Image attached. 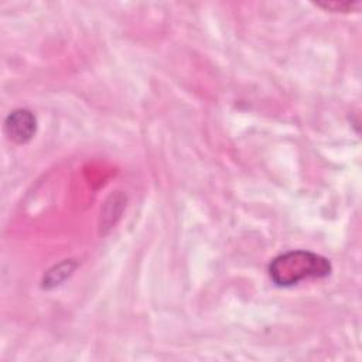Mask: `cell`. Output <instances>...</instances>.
I'll return each mask as SVG.
<instances>
[{"label": "cell", "instance_id": "3957f363", "mask_svg": "<svg viewBox=\"0 0 362 362\" xmlns=\"http://www.w3.org/2000/svg\"><path fill=\"white\" fill-rule=\"evenodd\" d=\"M316 6L330 12H352L361 6V2H320L316 3Z\"/></svg>", "mask_w": 362, "mask_h": 362}, {"label": "cell", "instance_id": "6da1fadb", "mask_svg": "<svg viewBox=\"0 0 362 362\" xmlns=\"http://www.w3.org/2000/svg\"><path fill=\"white\" fill-rule=\"evenodd\" d=\"M331 273L328 259L308 251H293L278 256L269 267L272 282L279 287H291L310 278H327Z\"/></svg>", "mask_w": 362, "mask_h": 362}, {"label": "cell", "instance_id": "277c9868", "mask_svg": "<svg viewBox=\"0 0 362 362\" xmlns=\"http://www.w3.org/2000/svg\"><path fill=\"white\" fill-rule=\"evenodd\" d=\"M61 268H63V264H60V267L57 268V269H58V275H60L61 272H65L64 275H68L67 272H69V271H71V267H69V263L67 264V268H65L64 271H61ZM50 275H54V272H50V273H48V282H50V283H53V284H58V283H60V279H57V278H53V276H50Z\"/></svg>", "mask_w": 362, "mask_h": 362}, {"label": "cell", "instance_id": "7a4b0ae2", "mask_svg": "<svg viewBox=\"0 0 362 362\" xmlns=\"http://www.w3.org/2000/svg\"><path fill=\"white\" fill-rule=\"evenodd\" d=\"M5 129L13 142L19 144L27 143L33 139L37 129L36 116L27 109L13 111L6 119Z\"/></svg>", "mask_w": 362, "mask_h": 362}]
</instances>
